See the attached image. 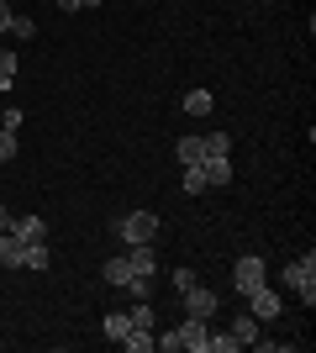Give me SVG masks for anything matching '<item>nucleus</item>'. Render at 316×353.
<instances>
[{
    "mask_svg": "<svg viewBox=\"0 0 316 353\" xmlns=\"http://www.w3.org/2000/svg\"><path fill=\"white\" fill-rule=\"evenodd\" d=\"M116 237L127 243V248H137V243H153V237H158V216H153V211H127V216L116 221Z\"/></svg>",
    "mask_w": 316,
    "mask_h": 353,
    "instance_id": "f257e3e1",
    "label": "nucleus"
},
{
    "mask_svg": "<svg viewBox=\"0 0 316 353\" xmlns=\"http://www.w3.org/2000/svg\"><path fill=\"white\" fill-rule=\"evenodd\" d=\"M285 285H290L295 295H301L306 306H316V253H306V259L285 264Z\"/></svg>",
    "mask_w": 316,
    "mask_h": 353,
    "instance_id": "f03ea898",
    "label": "nucleus"
},
{
    "mask_svg": "<svg viewBox=\"0 0 316 353\" xmlns=\"http://www.w3.org/2000/svg\"><path fill=\"white\" fill-rule=\"evenodd\" d=\"M258 285H269V280H264V253H242L238 264H232V290L253 295Z\"/></svg>",
    "mask_w": 316,
    "mask_h": 353,
    "instance_id": "7ed1b4c3",
    "label": "nucleus"
},
{
    "mask_svg": "<svg viewBox=\"0 0 316 353\" xmlns=\"http://www.w3.org/2000/svg\"><path fill=\"white\" fill-rule=\"evenodd\" d=\"M174 338H180V353H206V348H211V322L185 316V322L174 327Z\"/></svg>",
    "mask_w": 316,
    "mask_h": 353,
    "instance_id": "20e7f679",
    "label": "nucleus"
},
{
    "mask_svg": "<svg viewBox=\"0 0 316 353\" xmlns=\"http://www.w3.org/2000/svg\"><path fill=\"white\" fill-rule=\"evenodd\" d=\"M180 301H185V316H200V322H211V316H216V306H222V295L206 290V285H190Z\"/></svg>",
    "mask_w": 316,
    "mask_h": 353,
    "instance_id": "39448f33",
    "label": "nucleus"
},
{
    "mask_svg": "<svg viewBox=\"0 0 316 353\" xmlns=\"http://www.w3.org/2000/svg\"><path fill=\"white\" fill-rule=\"evenodd\" d=\"M200 174H206L211 190H227V185H232V163H227V153H206V159H200Z\"/></svg>",
    "mask_w": 316,
    "mask_h": 353,
    "instance_id": "423d86ee",
    "label": "nucleus"
},
{
    "mask_svg": "<svg viewBox=\"0 0 316 353\" xmlns=\"http://www.w3.org/2000/svg\"><path fill=\"white\" fill-rule=\"evenodd\" d=\"M248 311H253L258 322H274V316H280V311H285V306H280V295H274L269 285H258V290L248 295Z\"/></svg>",
    "mask_w": 316,
    "mask_h": 353,
    "instance_id": "0eeeda50",
    "label": "nucleus"
},
{
    "mask_svg": "<svg viewBox=\"0 0 316 353\" xmlns=\"http://www.w3.org/2000/svg\"><path fill=\"white\" fill-rule=\"evenodd\" d=\"M27 264V243L16 232H0V269H21Z\"/></svg>",
    "mask_w": 316,
    "mask_h": 353,
    "instance_id": "6e6552de",
    "label": "nucleus"
},
{
    "mask_svg": "<svg viewBox=\"0 0 316 353\" xmlns=\"http://www.w3.org/2000/svg\"><path fill=\"white\" fill-rule=\"evenodd\" d=\"M137 280V269L127 253H116V259H105V285H116V290H127V285Z\"/></svg>",
    "mask_w": 316,
    "mask_h": 353,
    "instance_id": "1a4fd4ad",
    "label": "nucleus"
},
{
    "mask_svg": "<svg viewBox=\"0 0 316 353\" xmlns=\"http://www.w3.org/2000/svg\"><path fill=\"white\" fill-rule=\"evenodd\" d=\"M258 327H264V322H258L253 311H242V316H232V327H227V332L238 338V348H253V343H258Z\"/></svg>",
    "mask_w": 316,
    "mask_h": 353,
    "instance_id": "9d476101",
    "label": "nucleus"
},
{
    "mask_svg": "<svg viewBox=\"0 0 316 353\" xmlns=\"http://www.w3.org/2000/svg\"><path fill=\"white\" fill-rule=\"evenodd\" d=\"M11 232L21 243H48V221L43 216H11Z\"/></svg>",
    "mask_w": 316,
    "mask_h": 353,
    "instance_id": "9b49d317",
    "label": "nucleus"
},
{
    "mask_svg": "<svg viewBox=\"0 0 316 353\" xmlns=\"http://www.w3.org/2000/svg\"><path fill=\"white\" fill-rule=\"evenodd\" d=\"M174 153H180V169H190V163H200V159H206V137H196V132H185V137H180V148H174Z\"/></svg>",
    "mask_w": 316,
    "mask_h": 353,
    "instance_id": "f8f14e48",
    "label": "nucleus"
},
{
    "mask_svg": "<svg viewBox=\"0 0 316 353\" xmlns=\"http://www.w3.org/2000/svg\"><path fill=\"white\" fill-rule=\"evenodd\" d=\"M121 348L127 353H153V327H132V332L121 338Z\"/></svg>",
    "mask_w": 316,
    "mask_h": 353,
    "instance_id": "ddd939ff",
    "label": "nucleus"
},
{
    "mask_svg": "<svg viewBox=\"0 0 316 353\" xmlns=\"http://www.w3.org/2000/svg\"><path fill=\"white\" fill-rule=\"evenodd\" d=\"M127 332H132V311H111V316H105V338L121 343Z\"/></svg>",
    "mask_w": 316,
    "mask_h": 353,
    "instance_id": "4468645a",
    "label": "nucleus"
},
{
    "mask_svg": "<svg viewBox=\"0 0 316 353\" xmlns=\"http://www.w3.org/2000/svg\"><path fill=\"white\" fill-rule=\"evenodd\" d=\"M185 117H211V90H190L185 95Z\"/></svg>",
    "mask_w": 316,
    "mask_h": 353,
    "instance_id": "2eb2a0df",
    "label": "nucleus"
},
{
    "mask_svg": "<svg viewBox=\"0 0 316 353\" xmlns=\"http://www.w3.org/2000/svg\"><path fill=\"white\" fill-rule=\"evenodd\" d=\"M180 185H185V195H206L211 185H206V174H200V163H190V169H185L180 174Z\"/></svg>",
    "mask_w": 316,
    "mask_h": 353,
    "instance_id": "dca6fc26",
    "label": "nucleus"
},
{
    "mask_svg": "<svg viewBox=\"0 0 316 353\" xmlns=\"http://www.w3.org/2000/svg\"><path fill=\"white\" fill-rule=\"evenodd\" d=\"M53 264V248H48V243H27V264L21 269H48Z\"/></svg>",
    "mask_w": 316,
    "mask_h": 353,
    "instance_id": "f3484780",
    "label": "nucleus"
},
{
    "mask_svg": "<svg viewBox=\"0 0 316 353\" xmlns=\"http://www.w3.org/2000/svg\"><path fill=\"white\" fill-rule=\"evenodd\" d=\"M16 69H21V59H16L11 48H0V90H11V79H16Z\"/></svg>",
    "mask_w": 316,
    "mask_h": 353,
    "instance_id": "a211bd4d",
    "label": "nucleus"
},
{
    "mask_svg": "<svg viewBox=\"0 0 316 353\" xmlns=\"http://www.w3.org/2000/svg\"><path fill=\"white\" fill-rule=\"evenodd\" d=\"M16 148H21L16 127H0V163H6V159H16Z\"/></svg>",
    "mask_w": 316,
    "mask_h": 353,
    "instance_id": "6ab92c4d",
    "label": "nucleus"
},
{
    "mask_svg": "<svg viewBox=\"0 0 316 353\" xmlns=\"http://www.w3.org/2000/svg\"><path fill=\"white\" fill-rule=\"evenodd\" d=\"M11 37H37V21H32V16H11Z\"/></svg>",
    "mask_w": 316,
    "mask_h": 353,
    "instance_id": "aec40b11",
    "label": "nucleus"
},
{
    "mask_svg": "<svg viewBox=\"0 0 316 353\" xmlns=\"http://www.w3.org/2000/svg\"><path fill=\"white\" fill-rule=\"evenodd\" d=\"M206 353H238V338H232V332H211V348Z\"/></svg>",
    "mask_w": 316,
    "mask_h": 353,
    "instance_id": "412c9836",
    "label": "nucleus"
},
{
    "mask_svg": "<svg viewBox=\"0 0 316 353\" xmlns=\"http://www.w3.org/2000/svg\"><path fill=\"white\" fill-rule=\"evenodd\" d=\"M206 153H232V137L227 132H206Z\"/></svg>",
    "mask_w": 316,
    "mask_h": 353,
    "instance_id": "4be33fe9",
    "label": "nucleus"
},
{
    "mask_svg": "<svg viewBox=\"0 0 316 353\" xmlns=\"http://www.w3.org/2000/svg\"><path fill=\"white\" fill-rule=\"evenodd\" d=\"M190 285H200V280H196V269H174V290L185 295V290H190Z\"/></svg>",
    "mask_w": 316,
    "mask_h": 353,
    "instance_id": "5701e85b",
    "label": "nucleus"
},
{
    "mask_svg": "<svg viewBox=\"0 0 316 353\" xmlns=\"http://www.w3.org/2000/svg\"><path fill=\"white\" fill-rule=\"evenodd\" d=\"M132 327H153V306H148V301H137V311H132Z\"/></svg>",
    "mask_w": 316,
    "mask_h": 353,
    "instance_id": "b1692460",
    "label": "nucleus"
},
{
    "mask_svg": "<svg viewBox=\"0 0 316 353\" xmlns=\"http://www.w3.org/2000/svg\"><path fill=\"white\" fill-rule=\"evenodd\" d=\"M90 6H101V0H59V11H90Z\"/></svg>",
    "mask_w": 316,
    "mask_h": 353,
    "instance_id": "393cba45",
    "label": "nucleus"
},
{
    "mask_svg": "<svg viewBox=\"0 0 316 353\" xmlns=\"http://www.w3.org/2000/svg\"><path fill=\"white\" fill-rule=\"evenodd\" d=\"M11 27V6H6V0H0V32Z\"/></svg>",
    "mask_w": 316,
    "mask_h": 353,
    "instance_id": "a878e982",
    "label": "nucleus"
},
{
    "mask_svg": "<svg viewBox=\"0 0 316 353\" xmlns=\"http://www.w3.org/2000/svg\"><path fill=\"white\" fill-rule=\"evenodd\" d=\"M0 232H11V211L0 206Z\"/></svg>",
    "mask_w": 316,
    "mask_h": 353,
    "instance_id": "bb28decb",
    "label": "nucleus"
}]
</instances>
